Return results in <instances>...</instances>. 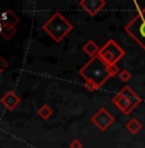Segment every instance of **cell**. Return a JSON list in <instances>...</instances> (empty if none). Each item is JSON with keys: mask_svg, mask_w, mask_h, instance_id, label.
<instances>
[{"mask_svg": "<svg viewBox=\"0 0 145 148\" xmlns=\"http://www.w3.org/2000/svg\"><path fill=\"white\" fill-rule=\"evenodd\" d=\"M112 102L123 115H130V113H132V111L135 108L140 106L143 99L138 93L133 92L129 85H126L123 89H121L117 94L113 97Z\"/></svg>", "mask_w": 145, "mask_h": 148, "instance_id": "obj_3", "label": "cell"}, {"mask_svg": "<svg viewBox=\"0 0 145 148\" xmlns=\"http://www.w3.org/2000/svg\"><path fill=\"white\" fill-rule=\"evenodd\" d=\"M82 147H84V144H82V142L78 140V139H73L69 143V148H82Z\"/></svg>", "mask_w": 145, "mask_h": 148, "instance_id": "obj_16", "label": "cell"}, {"mask_svg": "<svg viewBox=\"0 0 145 148\" xmlns=\"http://www.w3.org/2000/svg\"><path fill=\"white\" fill-rule=\"evenodd\" d=\"M0 103L7 108L8 111H13V110H16L19 103H21V98L17 95L16 92L8 90V92L0 98Z\"/></svg>", "mask_w": 145, "mask_h": 148, "instance_id": "obj_8", "label": "cell"}, {"mask_svg": "<svg viewBox=\"0 0 145 148\" xmlns=\"http://www.w3.org/2000/svg\"><path fill=\"white\" fill-rule=\"evenodd\" d=\"M98 57L106 64L113 67L117 66L118 62L125 57V50L117 44V41L110 39L100 48V52H99Z\"/></svg>", "mask_w": 145, "mask_h": 148, "instance_id": "obj_5", "label": "cell"}, {"mask_svg": "<svg viewBox=\"0 0 145 148\" xmlns=\"http://www.w3.org/2000/svg\"><path fill=\"white\" fill-rule=\"evenodd\" d=\"M19 22V18L13 10L8 9L3 13V19H1V25H7V26H12L16 27Z\"/></svg>", "mask_w": 145, "mask_h": 148, "instance_id": "obj_10", "label": "cell"}, {"mask_svg": "<svg viewBox=\"0 0 145 148\" xmlns=\"http://www.w3.org/2000/svg\"><path fill=\"white\" fill-rule=\"evenodd\" d=\"M114 120H116L114 116H113L106 107L99 108V110L91 116L93 124L95 125L99 130H101V132H106L108 127L114 122Z\"/></svg>", "mask_w": 145, "mask_h": 148, "instance_id": "obj_6", "label": "cell"}, {"mask_svg": "<svg viewBox=\"0 0 145 148\" xmlns=\"http://www.w3.org/2000/svg\"><path fill=\"white\" fill-rule=\"evenodd\" d=\"M118 77H119V80H121V81L127 82V81L131 80L132 73L130 72L129 70H121V71H119V73H118Z\"/></svg>", "mask_w": 145, "mask_h": 148, "instance_id": "obj_14", "label": "cell"}, {"mask_svg": "<svg viewBox=\"0 0 145 148\" xmlns=\"http://www.w3.org/2000/svg\"><path fill=\"white\" fill-rule=\"evenodd\" d=\"M73 30V26L62 13L55 12L42 25V31L55 42H61Z\"/></svg>", "mask_w": 145, "mask_h": 148, "instance_id": "obj_2", "label": "cell"}, {"mask_svg": "<svg viewBox=\"0 0 145 148\" xmlns=\"http://www.w3.org/2000/svg\"><path fill=\"white\" fill-rule=\"evenodd\" d=\"M82 50H84L85 54L89 56L90 59H91V58H94V57H96L99 54L100 48H99V45L96 44L94 40H87L84 45H82Z\"/></svg>", "mask_w": 145, "mask_h": 148, "instance_id": "obj_9", "label": "cell"}, {"mask_svg": "<svg viewBox=\"0 0 145 148\" xmlns=\"http://www.w3.org/2000/svg\"><path fill=\"white\" fill-rule=\"evenodd\" d=\"M119 71L121 70L118 68V66H113V67L108 66L96 56L94 58L89 59L84 66L80 68L78 72L85 79V81L93 82L100 89L110 77L119 73Z\"/></svg>", "mask_w": 145, "mask_h": 148, "instance_id": "obj_1", "label": "cell"}, {"mask_svg": "<svg viewBox=\"0 0 145 148\" xmlns=\"http://www.w3.org/2000/svg\"><path fill=\"white\" fill-rule=\"evenodd\" d=\"M37 115L42 119V120H49V119L52 117V115H53V110H52V107H50L49 104L45 103L37 110Z\"/></svg>", "mask_w": 145, "mask_h": 148, "instance_id": "obj_13", "label": "cell"}, {"mask_svg": "<svg viewBox=\"0 0 145 148\" xmlns=\"http://www.w3.org/2000/svg\"><path fill=\"white\" fill-rule=\"evenodd\" d=\"M8 67H9V63L7 62V59L3 58V57H0V73L4 72Z\"/></svg>", "mask_w": 145, "mask_h": 148, "instance_id": "obj_15", "label": "cell"}, {"mask_svg": "<svg viewBox=\"0 0 145 148\" xmlns=\"http://www.w3.org/2000/svg\"><path fill=\"white\" fill-rule=\"evenodd\" d=\"M141 127H143V124H141V121L139 120V119H130L129 121H127V124H126V129L129 130L131 134L133 135H136L141 130Z\"/></svg>", "mask_w": 145, "mask_h": 148, "instance_id": "obj_11", "label": "cell"}, {"mask_svg": "<svg viewBox=\"0 0 145 148\" xmlns=\"http://www.w3.org/2000/svg\"><path fill=\"white\" fill-rule=\"evenodd\" d=\"M17 32V28L16 27H12V26H7V25H1L0 26V34L1 36L5 39V40H9L12 39Z\"/></svg>", "mask_w": 145, "mask_h": 148, "instance_id": "obj_12", "label": "cell"}, {"mask_svg": "<svg viewBox=\"0 0 145 148\" xmlns=\"http://www.w3.org/2000/svg\"><path fill=\"white\" fill-rule=\"evenodd\" d=\"M125 31L145 52V7L141 8L138 14L125 26Z\"/></svg>", "mask_w": 145, "mask_h": 148, "instance_id": "obj_4", "label": "cell"}, {"mask_svg": "<svg viewBox=\"0 0 145 148\" xmlns=\"http://www.w3.org/2000/svg\"><path fill=\"white\" fill-rule=\"evenodd\" d=\"M85 88H86L87 90H90V92H94V90H99V88L96 86L95 84H93V82H87V81H85Z\"/></svg>", "mask_w": 145, "mask_h": 148, "instance_id": "obj_17", "label": "cell"}, {"mask_svg": "<svg viewBox=\"0 0 145 148\" xmlns=\"http://www.w3.org/2000/svg\"><path fill=\"white\" fill-rule=\"evenodd\" d=\"M78 5L89 16L95 17L99 12H101L106 8L107 1L106 0H81V1H78Z\"/></svg>", "mask_w": 145, "mask_h": 148, "instance_id": "obj_7", "label": "cell"}]
</instances>
